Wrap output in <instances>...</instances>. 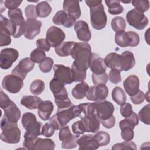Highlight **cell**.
<instances>
[{"instance_id":"33","label":"cell","mask_w":150,"mask_h":150,"mask_svg":"<svg viewBox=\"0 0 150 150\" xmlns=\"http://www.w3.org/2000/svg\"><path fill=\"white\" fill-rule=\"evenodd\" d=\"M114 40L115 43L121 47L129 46L130 45V38L128 32L120 31L116 32Z\"/></svg>"},{"instance_id":"12","label":"cell","mask_w":150,"mask_h":150,"mask_svg":"<svg viewBox=\"0 0 150 150\" xmlns=\"http://www.w3.org/2000/svg\"><path fill=\"white\" fill-rule=\"evenodd\" d=\"M65 37L64 32L59 28L54 26L50 27L46 34V39L52 47H56L60 45Z\"/></svg>"},{"instance_id":"54","label":"cell","mask_w":150,"mask_h":150,"mask_svg":"<svg viewBox=\"0 0 150 150\" xmlns=\"http://www.w3.org/2000/svg\"><path fill=\"white\" fill-rule=\"evenodd\" d=\"M120 111L121 115L124 118L128 117L133 112L132 105L128 103H125L121 105Z\"/></svg>"},{"instance_id":"28","label":"cell","mask_w":150,"mask_h":150,"mask_svg":"<svg viewBox=\"0 0 150 150\" xmlns=\"http://www.w3.org/2000/svg\"><path fill=\"white\" fill-rule=\"evenodd\" d=\"M42 101L41 98L37 96H23L21 100V104L28 109L35 110L38 108Z\"/></svg>"},{"instance_id":"29","label":"cell","mask_w":150,"mask_h":150,"mask_svg":"<svg viewBox=\"0 0 150 150\" xmlns=\"http://www.w3.org/2000/svg\"><path fill=\"white\" fill-rule=\"evenodd\" d=\"M107 67L110 69H115L121 71V59L120 55L115 53L108 54L104 59Z\"/></svg>"},{"instance_id":"26","label":"cell","mask_w":150,"mask_h":150,"mask_svg":"<svg viewBox=\"0 0 150 150\" xmlns=\"http://www.w3.org/2000/svg\"><path fill=\"white\" fill-rule=\"evenodd\" d=\"M3 110L4 111V116L10 122L17 123L18 120L20 119L21 115V111L13 101H12L8 107Z\"/></svg>"},{"instance_id":"22","label":"cell","mask_w":150,"mask_h":150,"mask_svg":"<svg viewBox=\"0 0 150 150\" xmlns=\"http://www.w3.org/2000/svg\"><path fill=\"white\" fill-rule=\"evenodd\" d=\"M123 86L127 94L129 96H133L139 90V78L135 75L129 76L124 81Z\"/></svg>"},{"instance_id":"24","label":"cell","mask_w":150,"mask_h":150,"mask_svg":"<svg viewBox=\"0 0 150 150\" xmlns=\"http://www.w3.org/2000/svg\"><path fill=\"white\" fill-rule=\"evenodd\" d=\"M49 88L53 94L54 98L68 96L64 84L54 78H53L50 80L49 83Z\"/></svg>"},{"instance_id":"42","label":"cell","mask_w":150,"mask_h":150,"mask_svg":"<svg viewBox=\"0 0 150 150\" xmlns=\"http://www.w3.org/2000/svg\"><path fill=\"white\" fill-rule=\"evenodd\" d=\"M93 137L98 143L100 146H105L110 142V136L109 134L105 131H99Z\"/></svg>"},{"instance_id":"49","label":"cell","mask_w":150,"mask_h":150,"mask_svg":"<svg viewBox=\"0 0 150 150\" xmlns=\"http://www.w3.org/2000/svg\"><path fill=\"white\" fill-rule=\"evenodd\" d=\"M54 102L58 107L57 110L67 108L73 105L68 96L60 98H54Z\"/></svg>"},{"instance_id":"3","label":"cell","mask_w":150,"mask_h":150,"mask_svg":"<svg viewBox=\"0 0 150 150\" xmlns=\"http://www.w3.org/2000/svg\"><path fill=\"white\" fill-rule=\"evenodd\" d=\"M22 124L26 129L25 137L36 138L41 135L42 123L38 121L35 115L31 112H26L22 117Z\"/></svg>"},{"instance_id":"64","label":"cell","mask_w":150,"mask_h":150,"mask_svg":"<svg viewBox=\"0 0 150 150\" xmlns=\"http://www.w3.org/2000/svg\"><path fill=\"white\" fill-rule=\"evenodd\" d=\"M85 2L86 3L87 5L89 7H93L94 6L96 5H97L101 3H102V1H88V0H86L85 1Z\"/></svg>"},{"instance_id":"15","label":"cell","mask_w":150,"mask_h":150,"mask_svg":"<svg viewBox=\"0 0 150 150\" xmlns=\"http://www.w3.org/2000/svg\"><path fill=\"white\" fill-rule=\"evenodd\" d=\"M96 113L100 120H104L113 115L114 106L110 101H99L96 102Z\"/></svg>"},{"instance_id":"17","label":"cell","mask_w":150,"mask_h":150,"mask_svg":"<svg viewBox=\"0 0 150 150\" xmlns=\"http://www.w3.org/2000/svg\"><path fill=\"white\" fill-rule=\"evenodd\" d=\"M74 30L79 40L83 42H88L91 39V34L88 25L86 21L80 20L76 22Z\"/></svg>"},{"instance_id":"45","label":"cell","mask_w":150,"mask_h":150,"mask_svg":"<svg viewBox=\"0 0 150 150\" xmlns=\"http://www.w3.org/2000/svg\"><path fill=\"white\" fill-rule=\"evenodd\" d=\"M131 3L135 9L141 13L147 11L149 8V1L148 0H134Z\"/></svg>"},{"instance_id":"21","label":"cell","mask_w":150,"mask_h":150,"mask_svg":"<svg viewBox=\"0 0 150 150\" xmlns=\"http://www.w3.org/2000/svg\"><path fill=\"white\" fill-rule=\"evenodd\" d=\"M53 22L57 25H63L66 28H71L76 23V19L69 16L63 10L57 12L53 17Z\"/></svg>"},{"instance_id":"10","label":"cell","mask_w":150,"mask_h":150,"mask_svg":"<svg viewBox=\"0 0 150 150\" xmlns=\"http://www.w3.org/2000/svg\"><path fill=\"white\" fill-rule=\"evenodd\" d=\"M19 52L13 48H5L2 49L0 54V67L2 69H8L13 63L18 58Z\"/></svg>"},{"instance_id":"25","label":"cell","mask_w":150,"mask_h":150,"mask_svg":"<svg viewBox=\"0 0 150 150\" xmlns=\"http://www.w3.org/2000/svg\"><path fill=\"white\" fill-rule=\"evenodd\" d=\"M121 71H129L134 67L135 60L134 54L129 51H125L120 55Z\"/></svg>"},{"instance_id":"6","label":"cell","mask_w":150,"mask_h":150,"mask_svg":"<svg viewBox=\"0 0 150 150\" xmlns=\"http://www.w3.org/2000/svg\"><path fill=\"white\" fill-rule=\"evenodd\" d=\"M1 44L0 46H8L11 43V35L13 36L15 33L14 26L10 19L1 15Z\"/></svg>"},{"instance_id":"20","label":"cell","mask_w":150,"mask_h":150,"mask_svg":"<svg viewBox=\"0 0 150 150\" xmlns=\"http://www.w3.org/2000/svg\"><path fill=\"white\" fill-rule=\"evenodd\" d=\"M63 11H64L69 16L78 19L81 16V10L79 2L74 0H65L63 4Z\"/></svg>"},{"instance_id":"48","label":"cell","mask_w":150,"mask_h":150,"mask_svg":"<svg viewBox=\"0 0 150 150\" xmlns=\"http://www.w3.org/2000/svg\"><path fill=\"white\" fill-rule=\"evenodd\" d=\"M108 81V75L105 72L102 74H92V81L94 85L105 84Z\"/></svg>"},{"instance_id":"27","label":"cell","mask_w":150,"mask_h":150,"mask_svg":"<svg viewBox=\"0 0 150 150\" xmlns=\"http://www.w3.org/2000/svg\"><path fill=\"white\" fill-rule=\"evenodd\" d=\"M53 108L54 106L52 101L49 100L42 101L38 107L39 117L43 121L49 120L53 111Z\"/></svg>"},{"instance_id":"18","label":"cell","mask_w":150,"mask_h":150,"mask_svg":"<svg viewBox=\"0 0 150 150\" xmlns=\"http://www.w3.org/2000/svg\"><path fill=\"white\" fill-rule=\"evenodd\" d=\"M89 67L94 74L104 73L107 69L104 59L95 53H91L89 62Z\"/></svg>"},{"instance_id":"35","label":"cell","mask_w":150,"mask_h":150,"mask_svg":"<svg viewBox=\"0 0 150 150\" xmlns=\"http://www.w3.org/2000/svg\"><path fill=\"white\" fill-rule=\"evenodd\" d=\"M36 9L38 16L43 18L48 16L52 10L49 3L46 1H42L38 3L36 6Z\"/></svg>"},{"instance_id":"19","label":"cell","mask_w":150,"mask_h":150,"mask_svg":"<svg viewBox=\"0 0 150 150\" xmlns=\"http://www.w3.org/2000/svg\"><path fill=\"white\" fill-rule=\"evenodd\" d=\"M94 135L87 134L81 136L77 140L79 149L81 150H95L100 147Z\"/></svg>"},{"instance_id":"31","label":"cell","mask_w":150,"mask_h":150,"mask_svg":"<svg viewBox=\"0 0 150 150\" xmlns=\"http://www.w3.org/2000/svg\"><path fill=\"white\" fill-rule=\"evenodd\" d=\"M74 42H64L55 47L56 53L61 57H66L71 55L72 49L75 45Z\"/></svg>"},{"instance_id":"34","label":"cell","mask_w":150,"mask_h":150,"mask_svg":"<svg viewBox=\"0 0 150 150\" xmlns=\"http://www.w3.org/2000/svg\"><path fill=\"white\" fill-rule=\"evenodd\" d=\"M138 124V118L137 114L132 112V114L125 119L121 120L119 123L120 128L122 129L125 127H129L134 129L135 127Z\"/></svg>"},{"instance_id":"52","label":"cell","mask_w":150,"mask_h":150,"mask_svg":"<svg viewBox=\"0 0 150 150\" xmlns=\"http://www.w3.org/2000/svg\"><path fill=\"white\" fill-rule=\"evenodd\" d=\"M121 136L124 141H131L134 138V129L129 127H125L121 129Z\"/></svg>"},{"instance_id":"1","label":"cell","mask_w":150,"mask_h":150,"mask_svg":"<svg viewBox=\"0 0 150 150\" xmlns=\"http://www.w3.org/2000/svg\"><path fill=\"white\" fill-rule=\"evenodd\" d=\"M91 48L87 42L76 43L71 56L74 60L72 65L81 71H86L89 67Z\"/></svg>"},{"instance_id":"36","label":"cell","mask_w":150,"mask_h":150,"mask_svg":"<svg viewBox=\"0 0 150 150\" xmlns=\"http://www.w3.org/2000/svg\"><path fill=\"white\" fill-rule=\"evenodd\" d=\"M108 8V12L111 15H118L123 12L124 8L120 5V1L117 0L105 1Z\"/></svg>"},{"instance_id":"14","label":"cell","mask_w":150,"mask_h":150,"mask_svg":"<svg viewBox=\"0 0 150 150\" xmlns=\"http://www.w3.org/2000/svg\"><path fill=\"white\" fill-rule=\"evenodd\" d=\"M53 78L58 80L64 85L70 84L73 83L71 69L69 67L63 64H55L53 66Z\"/></svg>"},{"instance_id":"7","label":"cell","mask_w":150,"mask_h":150,"mask_svg":"<svg viewBox=\"0 0 150 150\" xmlns=\"http://www.w3.org/2000/svg\"><path fill=\"white\" fill-rule=\"evenodd\" d=\"M128 24L138 30L144 29L148 24V18L143 13L135 9L128 12L126 15Z\"/></svg>"},{"instance_id":"57","label":"cell","mask_w":150,"mask_h":150,"mask_svg":"<svg viewBox=\"0 0 150 150\" xmlns=\"http://www.w3.org/2000/svg\"><path fill=\"white\" fill-rule=\"evenodd\" d=\"M12 102V100H11L10 98L8 95H6L5 93L3 92L2 90H1V94H0V107L1 108L4 110L8 107Z\"/></svg>"},{"instance_id":"58","label":"cell","mask_w":150,"mask_h":150,"mask_svg":"<svg viewBox=\"0 0 150 150\" xmlns=\"http://www.w3.org/2000/svg\"><path fill=\"white\" fill-rule=\"evenodd\" d=\"M72 134L70 132L69 127L67 125H65L60 129L59 133V138L61 141H63L71 136Z\"/></svg>"},{"instance_id":"9","label":"cell","mask_w":150,"mask_h":150,"mask_svg":"<svg viewBox=\"0 0 150 150\" xmlns=\"http://www.w3.org/2000/svg\"><path fill=\"white\" fill-rule=\"evenodd\" d=\"M2 87L12 94H16L20 91L23 86V80L13 74L5 76L2 81Z\"/></svg>"},{"instance_id":"44","label":"cell","mask_w":150,"mask_h":150,"mask_svg":"<svg viewBox=\"0 0 150 150\" xmlns=\"http://www.w3.org/2000/svg\"><path fill=\"white\" fill-rule=\"evenodd\" d=\"M79 135H71L65 140L62 141V148L65 149H71L77 147Z\"/></svg>"},{"instance_id":"38","label":"cell","mask_w":150,"mask_h":150,"mask_svg":"<svg viewBox=\"0 0 150 150\" xmlns=\"http://www.w3.org/2000/svg\"><path fill=\"white\" fill-rule=\"evenodd\" d=\"M112 29L116 32L124 31L126 28V23L125 19L121 16L114 17L111 22Z\"/></svg>"},{"instance_id":"46","label":"cell","mask_w":150,"mask_h":150,"mask_svg":"<svg viewBox=\"0 0 150 150\" xmlns=\"http://www.w3.org/2000/svg\"><path fill=\"white\" fill-rule=\"evenodd\" d=\"M113 150L120 149H137L136 144L132 141H125L122 143H117L114 144L112 148Z\"/></svg>"},{"instance_id":"60","label":"cell","mask_w":150,"mask_h":150,"mask_svg":"<svg viewBox=\"0 0 150 150\" xmlns=\"http://www.w3.org/2000/svg\"><path fill=\"white\" fill-rule=\"evenodd\" d=\"M128 34L130 38V45L131 47H135L139 43V36L138 33L133 31H128Z\"/></svg>"},{"instance_id":"8","label":"cell","mask_w":150,"mask_h":150,"mask_svg":"<svg viewBox=\"0 0 150 150\" xmlns=\"http://www.w3.org/2000/svg\"><path fill=\"white\" fill-rule=\"evenodd\" d=\"M62 127L66 125L72 119L78 117L80 115V110L78 105L73 104L69 108L57 110L56 114Z\"/></svg>"},{"instance_id":"55","label":"cell","mask_w":150,"mask_h":150,"mask_svg":"<svg viewBox=\"0 0 150 150\" xmlns=\"http://www.w3.org/2000/svg\"><path fill=\"white\" fill-rule=\"evenodd\" d=\"M55 129L52 126L50 123L45 124L41 130V135L46 137H50L54 133Z\"/></svg>"},{"instance_id":"4","label":"cell","mask_w":150,"mask_h":150,"mask_svg":"<svg viewBox=\"0 0 150 150\" xmlns=\"http://www.w3.org/2000/svg\"><path fill=\"white\" fill-rule=\"evenodd\" d=\"M90 23L96 30L104 29L107 24V18L102 3L90 8Z\"/></svg>"},{"instance_id":"41","label":"cell","mask_w":150,"mask_h":150,"mask_svg":"<svg viewBox=\"0 0 150 150\" xmlns=\"http://www.w3.org/2000/svg\"><path fill=\"white\" fill-rule=\"evenodd\" d=\"M71 79L73 82H82L86 78V71H81L71 65Z\"/></svg>"},{"instance_id":"16","label":"cell","mask_w":150,"mask_h":150,"mask_svg":"<svg viewBox=\"0 0 150 150\" xmlns=\"http://www.w3.org/2000/svg\"><path fill=\"white\" fill-rule=\"evenodd\" d=\"M42 22L35 19H27L26 20V30L25 37L28 39H33L40 32Z\"/></svg>"},{"instance_id":"5","label":"cell","mask_w":150,"mask_h":150,"mask_svg":"<svg viewBox=\"0 0 150 150\" xmlns=\"http://www.w3.org/2000/svg\"><path fill=\"white\" fill-rule=\"evenodd\" d=\"M8 15L15 28V33L12 36L15 38L21 37L26 30V21L22 15L21 9L18 8L9 10Z\"/></svg>"},{"instance_id":"40","label":"cell","mask_w":150,"mask_h":150,"mask_svg":"<svg viewBox=\"0 0 150 150\" xmlns=\"http://www.w3.org/2000/svg\"><path fill=\"white\" fill-rule=\"evenodd\" d=\"M45 83L40 79L33 81L30 86V91L34 95H39L45 90Z\"/></svg>"},{"instance_id":"30","label":"cell","mask_w":150,"mask_h":150,"mask_svg":"<svg viewBox=\"0 0 150 150\" xmlns=\"http://www.w3.org/2000/svg\"><path fill=\"white\" fill-rule=\"evenodd\" d=\"M88 89V84L85 81H82L73 87L71 91L72 96L77 100H81L86 97Z\"/></svg>"},{"instance_id":"23","label":"cell","mask_w":150,"mask_h":150,"mask_svg":"<svg viewBox=\"0 0 150 150\" xmlns=\"http://www.w3.org/2000/svg\"><path fill=\"white\" fill-rule=\"evenodd\" d=\"M81 120H82L84 124L86 132L96 133L98 131L101 120L97 113L89 117L81 118Z\"/></svg>"},{"instance_id":"11","label":"cell","mask_w":150,"mask_h":150,"mask_svg":"<svg viewBox=\"0 0 150 150\" xmlns=\"http://www.w3.org/2000/svg\"><path fill=\"white\" fill-rule=\"evenodd\" d=\"M108 95V88L105 84H98L91 86L86 94L88 100L99 101L105 100Z\"/></svg>"},{"instance_id":"32","label":"cell","mask_w":150,"mask_h":150,"mask_svg":"<svg viewBox=\"0 0 150 150\" xmlns=\"http://www.w3.org/2000/svg\"><path fill=\"white\" fill-rule=\"evenodd\" d=\"M54 148L55 144L52 139L48 138H38L35 142L33 150H53Z\"/></svg>"},{"instance_id":"39","label":"cell","mask_w":150,"mask_h":150,"mask_svg":"<svg viewBox=\"0 0 150 150\" xmlns=\"http://www.w3.org/2000/svg\"><path fill=\"white\" fill-rule=\"evenodd\" d=\"M138 119L144 124H150V105L149 104L144 106L139 111L138 115Z\"/></svg>"},{"instance_id":"43","label":"cell","mask_w":150,"mask_h":150,"mask_svg":"<svg viewBox=\"0 0 150 150\" xmlns=\"http://www.w3.org/2000/svg\"><path fill=\"white\" fill-rule=\"evenodd\" d=\"M30 57L34 63H40L46 58V54L44 50L38 47L32 51Z\"/></svg>"},{"instance_id":"61","label":"cell","mask_w":150,"mask_h":150,"mask_svg":"<svg viewBox=\"0 0 150 150\" xmlns=\"http://www.w3.org/2000/svg\"><path fill=\"white\" fill-rule=\"evenodd\" d=\"M22 2V1H10V0H6L4 2L5 6L6 8L9 9V10H13L18 9V7Z\"/></svg>"},{"instance_id":"51","label":"cell","mask_w":150,"mask_h":150,"mask_svg":"<svg viewBox=\"0 0 150 150\" xmlns=\"http://www.w3.org/2000/svg\"><path fill=\"white\" fill-rule=\"evenodd\" d=\"M120 71L115 69H111L108 74V79L111 83L114 84L119 83L121 81Z\"/></svg>"},{"instance_id":"59","label":"cell","mask_w":150,"mask_h":150,"mask_svg":"<svg viewBox=\"0 0 150 150\" xmlns=\"http://www.w3.org/2000/svg\"><path fill=\"white\" fill-rule=\"evenodd\" d=\"M36 44L38 48H40L46 52L49 51L50 47H51L50 45H49V43H48V42L47 41V40L46 39H43V38L38 39L36 40Z\"/></svg>"},{"instance_id":"50","label":"cell","mask_w":150,"mask_h":150,"mask_svg":"<svg viewBox=\"0 0 150 150\" xmlns=\"http://www.w3.org/2000/svg\"><path fill=\"white\" fill-rule=\"evenodd\" d=\"M72 131L76 135H81L86 132V127L82 120L77 121L74 122L71 125Z\"/></svg>"},{"instance_id":"2","label":"cell","mask_w":150,"mask_h":150,"mask_svg":"<svg viewBox=\"0 0 150 150\" xmlns=\"http://www.w3.org/2000/svg\"><path fill=\"white\" fill-rule=\"evenodd\" d=\"M1 140L8 144H17L20 141L21 130L16 122H12L4 115L1 121Z\"/></svg>"},{"instance_id":"47","label":"cell","mask_w":150,"mask_h":150,"mask_svg":"<svg viewBox=\"0 0 150 150\" xmlns=\"http://www.w3.org/2000/svg\"><path fill=\"white\" fill-rule=\"evenodd\" d=\"M53 64V59L49 57H47L39 63V69L43 73H49L51 71Z\"/></svg>"},{"instance_id":"63","label":"cell","mask_w":150,"mask_h":150,"mask_svg":"<svg viewBox=\"0 0 150 150\" xmlns=\"http://www.w3.org/2000/svg\"><path fill=\"white\" fill-rule=\"evenodd\" d=\"M49 123L55 129V130H59L62 128V127L60 125V123L58 121L56 114H54L52 117H50V118L49 119Z\"/></svg>"},{"instance_id":"62","label":"cell","mask_w":150,"mask_h":150,"mask_svg":"<svg viewBox=\"0 0 150 150\" xmlns=\"http://www.w3.org/2000/svg\"><path fill=\"white\" fill-rule=\"evenodd\" d=\"M101 123L105 128H111L114 127L115 124V118L114 115H112L108 119L101 120Z\"/></svg>"},{"instance_id":"13","label":"cell","mask_w":150,"mask_h":150,"mask_svg":"<svg viewBox=\"0 0 150 150\" xmlns=\"http://www.w3.org/2000/svg\"><path fill=\"white\" fill-rule=\"evenodd\" d=\"M35 63L30 58L25 57L20 60L18 64L12 70L11 74L19 77L23 80L25 79L27 73L33 70Z\"/></svg>"},{"instance_id":"53","label":"cell","mask_w":150,"mask_h":150,"mask_svg":"<svg viewBox=\"0 0 150 150\" xmlns=\"http://www.w3.org/2000/svg\"><path fill=\"white\" fill-rule=\"evenodd\" d=\"M130 100L134 104H141L145 100V95L142 91L139 90L135 94L130 96Z\"/></svg>"},{"instance_id":"56","label":"cell","mask_w":150,"mask_h":150,"mask_svg":"<svg viewBox=\"0 0 150 150\" xmlns=\"http://www.w3.org/2000/svg\"><path fill=\"white\" fill-rule=\"evenodd\" d=\"M25 13L28 19H36L38 17L36 13V6L34 5H28L25 9Z\"/></svg>"},{"instance_id":"37","label":"cell","mask_w":150,"mask_h":150,"mask_svg":"<svg viewBox=\"0 0 150 150\" xmlns=\"http://www.w3.org/2000/svg\"><path fill=\"white\" fill-rule=\"evenodd\" d=\"M112 100L118 105H122L126 101V95L124 90L120 87H115L112 91Z\"/></svg>"}]
</instances>
